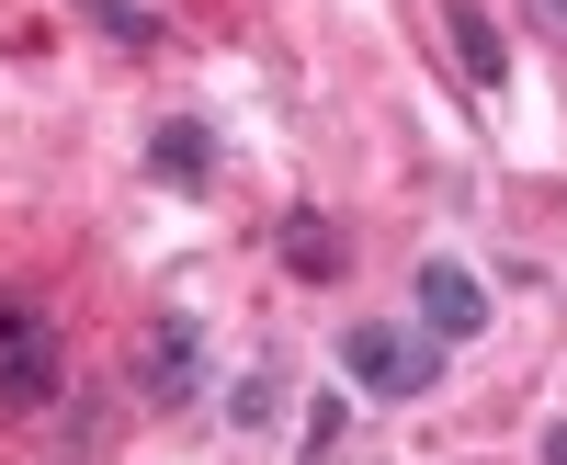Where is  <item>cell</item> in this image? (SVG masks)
Segmentation results:
<instances>
[{
	"mask_svg": "<svg viewBox=\"0 0 567 465\" xmlns=\"http://www.w3.org/2000/svg\"><path fill=\"white\" fill-rule=\"evenodd\" d=\"M58 375H69V341H58V318H45V296L0 285V409H45Z\"/></svg>",
	"mask_w": 567,
	"mask_h": 465,
	"instance_id": "obj_1",
	"label": "cell"
},
{
	"mask_svg": "<svg viewBox=\"0 0 567 465\" xmlns=\"http://www.w3.org/2000/svg\"><path fill=\"white\" fill-rule=\"evenodd\" d=\"M341 375H352L363 397H432L443 341H432V330H386V318H363V330L341 341Z\"/></svg>",
	"mask_w": 567,
	"mask_h": 465,
	"instance_id": "obj_2",
	"label": "cell"
},
{
	"mask_svg": "<svg viewBox=\"0 0 567 465\" xmlns=\"http://www.w3.org/2000/svg\"><path fill=\"white\" fill-rule=\"evenodd\" d=\"M420 330H432L443 352L488 330V285H477V272H465V261H443V250L420 261Z\"/></svg>",
	"mask_w": 567,
	"mask_h": 465,
	"instance_id": "obj_3",
	"label": "cell"
},
{
	"mask_svg": "<svg viewBox=\"0 0 567 465\" xmlns=\"http://www.w3.org/2000/svg\"><path fill=\"white\" fill-rule=\"evenodd\" d=\"M194 375H205V330L171 307L159 330H148V352H136V397H148V409H182V397H194Z\"/></svg>",
	"mask_w": 567,
	"mask_h": 465,
	"instance_id": "obj_4",
	"label": "cell"
},
{
	"mask_svg": "<svg viewBox=\"0 0 567 465\" xmlns=\"http://www.w3.org/2000/svg\"><path fill=\"white\" fill-rule=\"evenodd\" d=\"M443 34H454L465 91H477V103H499V91H511V34L488 23V0H443Z\"/></svg>",
	"mask_w": 567,
	"mask_h": 465,
	"instance_id": "obj_5",
	"label": "cell"
},
{
	"mask_svg": "<svg viewBox=\"0 0 567 465\" xmlns=\"http://www.w3.org/2000/svg\"><path fill=\"white\" fill-rule=\"evenodd\" d=\"M148 182H171V194H205V182H216V125H205V114H171V125L148 136Z\"/></svg>",
	"mask_w": 567,
	"mask_h": 465,
	"instance_id": "obj_6",
	"label": "cell"
},
{
	"mask_svg": "<svg viewBox=\"0 0 567 465\" xmlns=\"http://www.w3.org/2000/svg\"><path fill=\"white\" fill-rule=\"evenodd\" d=\"M341 261H352V239H341L318 205L284 216V272H296V285H341Z\"/></svg>",
	"mask_w": 567,
	"mask_h": 465,
	"instance_id": "obj_7",
	"label": "cell"
},
{
	"mask_svg": "<svg viewBox=\"0 0 567 465\" xmlns=\"http://www.w3.org/2000/svg\"><path fill=\"white\" fill-rule=\"evenodd\" d=\"M91 23H103L114 45H159V12H136V0H80Z\"/></svg>",
	"mask_w": 567,
	"mask_h": 465,
	"instance_id": "obj_8",
	"label": "cell"
},
{
	"mask_svg": "<svg viewBox=\"0 0 567 465\" xmlns=\"http://www.w3.org/2000/svg\"><path fill=\"white\" fill-rule=\"evenodd\" d=\"M272 409H284V375H239V386H227V421H239V432H261Z\"/></svg>",
	"mask_w": 567,
	"mask_h": 465,
	"instance_id": "obj_9",
	"label": "cell"
},
{
	"mask_svg": "<svg viewBox=\"0 0 567 465\" xmlns=\"http://www.w3.org/2000/svg\"><path fill=\"white\" fill-rule=\"evenodd\" d=\"M329 454H341V397L307 409V454H296V465H329Z\"/></svg>",
	"mask_w": 567,
	"mask_h": 465,
	"instance_id": "obj_10",
	"label": "cell"
},
{
	"mask_svg": "<svg viewBox=\"0 0 567 465\" xmlns=\"http://www.w3.org/2000/svg\"><path fill=\"white\" fill-rule=\"evenodd\" d=\"M523 23H534L545 45H567V0H523Z\"/></svg>",
	"mask_w": 567,
	"mask_h": 465,
	"instance_id": "obj_11",
	"label": "cell"
},
{
	"mask_svg": "<svg viewBox=\"0 0 567 465\" xmlns=\"http://www.w3.org/2000/svg\"><path fill=\"white\" fill-rule=\"evenodd\" d=\"M545 465H567V421H556V432H545Z\"/></svg>",
	"mask_w": 567,
	"mask_h": 465,
	"instance_id": "obj_12",
	"label": "cell"
}]
</instances>
